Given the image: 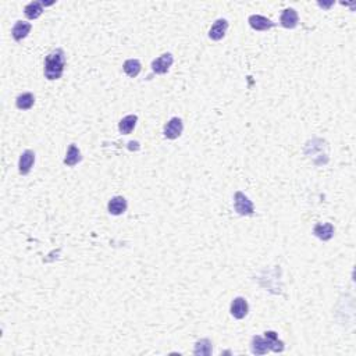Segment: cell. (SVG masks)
I'll use <instances>...</instances> for the list:
<instances>
[{
	"mask_svg": "<svg viewBox=\"0 0 356 356\" xmlns=\"http://www.w3.org/2000/svg\"><path fill=\"white\" fill-rule=\"evenodd\" d=\"M182 121L178 117H173L167 124L164 126V136L168 139H177L178 136L182 134Z\"/></svg>",
	"mask_w": 356,
	"mask_h": 356,
	"instance_id": "obj_4",
	"label": "cell"
},
{
	"mask_svg": "<svg viewBox=\"0 0 356 356\" xmlns=\"http://www.w3.org/2000/svg\"><path fill=\"white\" fill-rule=\"evenodd\" d=\"M234 208H235V211L238 214H241V216H251V214H253V203L242 192H235Z\"/></svg>",
	"mask_w": 356,
	"mask_h": 356,
	"instance_id": "obj_2",
	"label": "cell"
},
{
	"mask_svg": "<svg viewBox=\"0 0 356 356\" xmlns=\"http://www.w3.org/2000/svg\"><path fill=\"white\" fill-rule=\"evenodd\" d=\"M33 163H35V153L32 150H25L20 157V162H18V170L22 176H25L31 171Z\"/></svg>",
	"mask_w": 356,
	"mask_h": 356,
	"instance_id": "obj_7",
	"label": "cell"
},
{
	"mask_svg": "<svg viewBox=\"0 0 356 356\" xmlns=\"http://www.w3.org/2000/svg\"><path fill=\"white\" fill-rule=\"evenodd\" d=\"M32 25L30 22H25V21H17L16 22V25L13 27V30H11V35H13V38L17 41V42H20L22 41L30 31H31Z\"/></svg>",
	"mask_w": 356,
	"mask_h": 356,
	"instance_id": "obj_10",
	"label": "cell"
},
{
	"mask_svg": "<svg viewBox=\"0 0 356 356\" xmlns=\"http://www.w3.org/2000/svg\"><path fill=\"white\" fill-rule=\"evenodd\" d=\"M313 232L317 238H320L323 241H328L334 235V227L330 223H320V224L314 226Z\"/></svg>",
	"mask_w": 356,
	"mask_h": 356,
	"instance_id": "obj_9",
	"label": "cell"
},
{
	"mask_svg": "<svg viewBox=\"0 0 356 356\" xmlns=\"http://www.w3.org/2000/svg\"><path fill=\"white\" fill-rule=\"evenodd\" d=\"M81 152L80 149L75 146V145H70L68 150H67V155H65V159H64V164L73 167L75 164H78L81 162Z\"/></svg>",
	"mask_w": 356,
	"mask_h": 356,
	"instance_id": "obj_15",
	"label": "cell"
},
{
	"mask_svg": "<svg viewBox=\"0 0 356 356\" xmlns=\"http://www.w3.org/2000/svg\"><path fill=\"white\" fill-rule=\"evenodd\" d=\"M249 25L256 31H267L274 27V22L263 16H251L249 17Z\"/></svg>",
	"mask_w": 356,
	"mask_h": 356,
	"instance_id": "obj_8",
	"label": "cell"
},
{
	"mask_svg": "<svg viewBox=\"0 0 356 356\" xmlns=\"http://www.w3.org/2000/svg\"><path fill=\"white\" fill-rule=\"evenodd\" d=\"M211 351H213V348H211V342L209 340H200L195 345L194 354L200 356H209L211 355Z\"/></svg>",
	"mask_w": 356,
	"mask_h": 356,
	"instance_id": "obj_20",
	"label": "cell"
},
{
	"mask_svg": "<svg viewBox=\"0 0 356 356\" xmlns=\"http://www.w3.org/2000/svg\"><path fill=\"white\" fill-rule=\"evenodd\" d=\"M280 22L284 28H290L292 30L296 27L298 24V13L293 10V9H285L281 13V17H280Z\"/></svg>",
	"mask_w": 356,
	"mask_h": 356,
	"instance_id": "obj_11",
	"label": "cell"
},
{
	"mask_svg": "<svg viewBox=\"0 0 356 356\" xmlns=\"http://www.w3.org/2000/svg\"><path fill=\"white\" fill-rule=\"evenodd\" d=\"M43 11V3L42 1H31L30 4L25 6L24 13L30 20H36Z\"/></svg>",
	"mask_w": 356,
	"mask_h": 356,
	"instance_id": "obj_14",
	"label": "cell"
},
{
	"mask_svg": "<svg viewBox=\"0 0 356 356\" xmlns=\"http://www.w3.org/2000/svg\"><path fill=\"white\" fill-rule=\"evenodd\" d=\"M33 103H35V96L30 94V92L20 95L17 97V100H16V105H17V107L20 110H28V109H31Z\"/></svg>",
	"mask_w": 356,
	"mask_h": 356,
	"instance_id": "obj_18",
	"label": "cell"
},
{
	"mask_svg": "<svg viewBox=\"0 0 356 356\" xmlns=\"http://www.w3.org/2000/svg\"><path fill=\"white\" fill-rule=\"evenodd\" d=\"M65 56L62 49H56L49 53L45 59V77L48 80H59L64 71Z\"/></svg>",
	"mask_w": 356,
	"mask_h": 356,
	"instance_id": "obj_1",
	"label": "cell"
},
{
	"mask_svg": "<svg viewBox=\"0 0 356 356\" xmlns=\"http://www.w3.org/2000/svg\"><path fill=\"white\" fill-rule=\"evenodd\" d=\"M227 28H228V22H227V20H224V18L217 20V21L211 25V28H210L209 38L210 39H213V41H220V39L224 38V35H226V32H227Z\"/></svg>",
	"mask_w": 356,
	"mask_h": 356,
	"instance_id": "obj_6",
	"label": "cell"
},
{
	"mask_svg": "<svg viewBox=\"0 0 356 356\" xmlns=\"http://www.w3.org/2000/svg\"><path fill=\"white\" fill-rule=\"evenodd\" d=\"M136 121H138V117L135 114H129V115H126L121 121H120V124H118V129H120V132L121 134H129L136 126Z\"/></svg>",
	"mask_w": 356,
	"mask_h": 356,
	"instance_id": "obj_16",
	"label": "cell"
},
{
	"mask_svg": "<svg viewBox=\"0 0 356 356\" xmlns=\"http://www.w3.org/2000/svg\"><path fill=\"white\" fill-rule=\"evenodd\" d=\"M264 338L267 340L269 348H270L272 351H274V352H283L284 342L278 340L277 333H274V331H266V333H264Z\"/></svg>",
	"mask_w": 356,
	"mask_h": 356,
	"instance_id": "obj_17",
	"label": "cell"
},
{
	"mask_svg": "<svg viewBox=\"0 0 356 356\" xmlns=\"http://www.w3.org/2000/svg\"><path fill=\"white\" fill-rule=\"evenodd\" d=\"M251 349L255 355H264V354H267L270 351L267 340L263 338V337H259V335H255L252 338Z\"/></svg>",
	"mask_w": 356,
	"mask_h": 356,
	"instance_id": "obj_12",
	"label": "cell"
},
{
	"mask_svg": "<svg viewBox=\"0 0 356 356\" xmlns=\"http://www.w3.org/2000/svg\"><path fill=\"white\" fill-rule=\"evenodd\" d=\"M173 62H174L173 56L170 53H164L152 62V70L156 74H166L170 70Z\"/></svg>",
	"mask_w": 356,
	"mask_h": 356,
	"instance_id": "obj_3",
	"label": "cell"
},
{
	"mask_svg": "<svg viewBox=\"0 0 356 356\" xmlns=\"http://www.w3.org/2000/svg\"><path fill=\"white\" fill-rule=\"evenodd\" d=\"M107 208H109L110 214H113V216H120V214H123V213L127 210V200L124 199L123 196H114L113 199H110L109 205H107Z\"/></svg>",
	"mask_w": 356,
	"mask_h": 356,
	"instance_id": "obj_13",
	"label": "cell"
},
{
	"mask_svg": "<svg viewBox=\"0 0 356 356\" xmlns=\"http://www.w3.org/2000/svg\"><path fill=\"white\" fill-rule=\"evenodd\" d=\"M141 68H142V65L139 63V60H136V59H129L124 63V71L131 78H134L141 73Z\"/></svg>",
	"mask_w": 356,
	"mask_h": 356,
	"instance_id": "obj_19",
	"label": "cell"
},
{
	"mask_svg": "<svg viewBox=\"0 0 356 356\" xmlns=\"http://www.w3.org/2000/svg\"><path fill=\"white\" fill-rule=\"evenodd\" d=\"M248 309H249V306H248V302H246V299L245 298H241V296H238V298H235L234 301H232V304H231V314L235 317V319H243L246 314H248Z\"/></svg>",
	"mask_w": 356,
	"mask_h": 356,
	"instance_id": "obj_5",
	"label": "cell"
}]
</instances>
